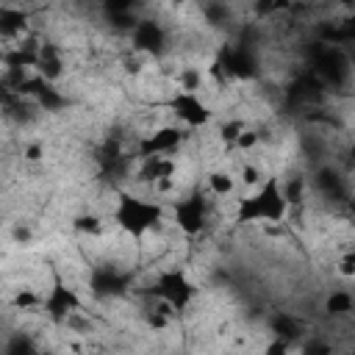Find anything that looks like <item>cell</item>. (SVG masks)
<instances>
[{
    "label": "cell",
    "instance_id": "obj_1",
    "mask_svg": "<svg viewBox=\"0 0 355 355\" xmlns=\"http://www.w3.org/2000/svg\"><path fill=\"white\" fill-rule=\"evenodd\" d=\"M108 222L122 236H128L133 241H141L144 236L164 227L166 205L147 197V194H139V191H130V189H116L114 200H111V208H108Z\"/></svg>",
    "mask_w": 355,
    "mask_h": 355
},
{
    "label": "cell",
    "instance_id": "obj_2",
    "mask_svg": "<svg viewBox=\"0 0 355 355\" xmlns=\"http://www.w3.org/2000/svg\"><path fill=\"white\" fill-rule=\"evenodd\" d=\"M286 219H288V202L283 197V186L277 175H266L258 189L244 191L233 200L230 222L239 227H252V225L280 227L286 225Z\"/></svg>",
    "mask_w": 355,
    "mask_h": 355
},
{
    "label": "cell",
    "instance_id": "obj_3",
    "mask_svg": "<svg viewBox=\"0 0 355 355\" xmlns=\"http://www.w3.org/2000/svg\"><path fill=\"white\" fill-rule=\"evenodd\" d=\"M166 211L172 214L169 225L183 239H202L214 227V216H216V205L202 191V186H194V189L183 191L178 200H172L166 205Z\"/></svg>",
    "mask_w": 355,
    "mask_h": 355
},
{
    "label": "cell",
    "instance_id": "obj_4",
    "mask_svg": "<svg viewBox=\"0 0 355 355\" xmlns=\"http://www.w3.org/2000/svg\"><path fill=\"white\" fill-rule=\"evenodd\" d=\"M80 311H86V300H83L80 288L72 286L58 272V266H50V277H47V286L42 291L39 316H44V322H50L53 327H64Z\"/></svg>",
    "mask_w": 355,
    "mask_h": 355
},
{
    "label": "cell",
    "instance_id": "obj_5",
    "mask_svg": "<svg viewBox=\"0 0 355 355\" xmlns=\"http://www.w3.org/2000/svg\"><path fill=\"white\" fill-rule=\"evenodd\" d=\"M161 108L169 114L172 122H178L189 133H200V130L211 128L216 119L205 94H194V92H169V97H164Z\"/></svg>",
    "mask_w": 355,
    "mask_h": 355
},
{
    "label": "cell",
    "instance_id": "obj_6",
    "mask_svg": "<svg viewBox=\"0 0 355 355\" xmlns=\"http://www.w3.org/2000/svg\"><path fill=\"white\" fill-rule=\"evenodd\" d=\"M194 133H189L186 128H180L178 122L172 119H164L161 125H155L153 130L136 136L133 141V161L139 158H155V155H178L189 141H191Z\"/></svg>",
    "mask_w": 355,
    "mask_h": 355
},
{
    "label": "cell",
    "instance_id": "obj_7",
    "mask_svg": "<svg viewBox=\"0 0 355 355\" xmlns=\"http://www.w3.org/2000/svg\"><path fill=\"white\" fill-rule=\"evenodd\" d=\"M202 191H205L214 202H225V200L241 194L233 169L225 166V164H216V166H208V169H205V175H202Z\"/></svg>",
    "mask_w": 355,
    "mask_h": 355
},
{
    "label": "cell",
    "instance_id": "obj_8",
    "mask_svg": "<svg viewBox=\"0 0 355 355\" xmlns=\"http://www.w3.org/2000/svg\"><path fill=\"white\" fill-rule=\"evenodd\" d=\"M322 311L338 322V319H349L352 316V291L349 288H330L322 300Z\"/></svg>",
    "mask_w": 355,
    "mask_h": 355
},
{
    "label": "cell",
    "instance_id": "obj_9",
    "mask_svg": "<svg viewBox=\"0 0 355 355\" xmlns=\"http://www.w3.org/2000/svg\"><path fill=\"white\" fill-rule=\"evenodd\" d=\"M333 275L341 283H349L355 277V252H352V247L333 252Z\"/></svg>",
    "mask_w": 355,
    "mask_h": 355
},
{
    "label": "cell",
    "instance_id": "obj_10",
    "mask_svg": "<svg viewBox=\"0 0 355 355\" xmlns=\"http://www.w3.org/2000/svg\"><path fill=\"white\" fill-rule=\"evenodd\" d=\"M44 155H47V147H44L42 139H31V141H25L22 150H19V158H22V164H28V166L44 164Z\"/></svg>",
    "mask_w": 355,
    "mask_h": 355
},
{
    "label": "cell",
    "instance_id": "obj_11",
    "mask_svg": "<svg viewBox=\"0 0 355 355\" xmlns=\"http://www.w3.org/2000/svg\"><path fill=\"white\" fill-rule=\"evenodd\" d=\"M261 355H297V347H294V344H288V341H283V338L269 336V338H266V344L261 347Z\"/></svg>",
    "mask_w": 355,
    "mask_h": 355
},
{
    "label": "cell",
    "instance_id": "obj_12",
    "mask_svg": "<svg viewBox=\"0 0 355 355\" xmlns=\"http://www.w3.org/2000/svg\"><path fill=\"white\" fill-rule=\"evenodd\" d=\"M0 166H3V155H0Z\"/></svg>",
    "mask_w": 355,
    "mask_h": 355
}]
</instances>
